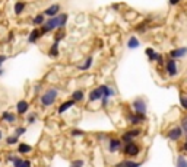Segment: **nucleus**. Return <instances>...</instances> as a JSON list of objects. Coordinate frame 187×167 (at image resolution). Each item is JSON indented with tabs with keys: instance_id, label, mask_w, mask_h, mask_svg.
Wrapping results in <instances>:
<instances>
[{
	"instance_id": "nucleus-10",
	"label": "nucleus",
	"mask_w": 187,
	"mask_h": 167,
	"mask_svg": "<svg viewBox=\"0 0 187 167\" xmlns=\"http://www.w3.org/2000/svg\"><path fill=\"white\" fill-rule=\"evenodd\" d=\"M168 55H170L171 60L184 58V57L187 55V48H186V47H181V48H175V50H171Z\"/></svg>"
},
{
	"instance_id": "nucleus-15",
	"label": "nucleus",
	"mask_w": 187,
	"mask_h": 167,
	"mask_svg": "<svg viewBox=\"0 0 187 167\" xmlns=\"http://www.w3.org/2000/svg\"><path fill=\"white\" fill-rule=\"evenodd\" d=\"M139 161H132V160H123V161H120V163H117L114 167H140Z\"/></svg>"
},
{
	"instance_id": "nucleus-8",
	"label": "nucleus",
	"mask_w": 187,
	"mask_h": 167,
	"mask_svg": "<svg viewBox=\"0 0 187 167\" xmlns=\"http://www.w3.org/2000/svg\"><path fill=\"white\" fill-rule=\"evenodd\" d=\"M165 71L167 74L170 76V77H174V76H177V73H179V68H177V63H175V60H168L165 63Z\"/></svg>"
},
{
	"instance_id": "nucleus-13",
	"label": "nucleus",
	"mask_w": 187,
	"mask_h": 167,
	"mask_svg": "<svg viewBox=\"0 0 187 167\" xmlns=\"http://www.w3.org/2000/svg\"><path fill=\"white\" fill-rule=\"evenodd\" d=\"M104 97V95H102V90L101 87H97L94 89V90H91L89 93V102H95V100H99Z\"/></svg>"
},
{
	"instance_id": "nucleus-29",
	"label": "nucleus",
	"mask_w": 187,
	"mask_h": 167,
	"mask_svg": "<svg viewBox=\"0 0 187 167\" xmlns=\"http://www.w3.org/2000/svg\"><path fill=\"white\" fill-rule=\"evenodd\" d=\"M18 138L19 137H16V135H10V137H8L6 138V142H8V145H13V144H16L18 142Z\"/></svg>"
},
{
	"instance_id": "nucleus-35",
	"label": "nucleus",
	"mask_w": 187,
	"mask_h": 167,
	"mask_svg": "<svg viewBox=\"0 0 187 167\" xmlns=\"http://www.w3.org/2000/svg\"><path fill=\"white\" fill-rule=\"evenodd\" d=\"M22 163H24V159H21V157H16V159H15V161H13V167H21Z\"/></svg>"
},
{
	"instance_id": "nucleus-4",
	"label": "nucleus",
	"mask_w": 187,
	"mask_h": 167,
	"mask_svg": "<svg viewBox=\"0 0 187 167\" xmlns=\"http://www.w3.org/2000/svg\"><path fill=\"white\" fill-rule=\"evenodd\" d=\"M140 135V130H137V128H135V130H130V131H126V132L121 135V141L124 142V144H129V142H133V140L136 137H139Z\"/></svg>"
},
{
	"instance_id": "nucleus-26",
	"label": "nucleus",
	"mask_w": 187,
	"mask_h": 167,
	"mask_svg": "<svg viewBox=\"0 0 187 167\" xmlns=\"http://www.w3.org/2000/svg\"><path fill=\"white\" fill-rule=\"evenodd\" d=\"M32 23H34V25H44V23H45V15H37V16L32 19Z\"/></svg>"
},
{
	"instance_id": "nucleus-22",
	"label": "nucleus",
	"mask_w": 187,
	"mask_h": 167,
	"mask_svg": "<svg viewBox=\"0 0 187 167\" xmlns=\"http://www.w3.org/2000/svg\"><path fill=\"white\" fill-rule=\"evenodd\" d=\"M85 99V95H83V90H75V92L72 93V100H75V102H82V100Z\"/></svg>"
},
{
	"instance_id": "nucleus-17",
	"label": "nucleus",
	"mask_w": 187,
	"mask_h": 167,
	"mask_svg": "<svg viewBox=\"0 0 187 167\" xmlns=\"http://www.w3.org/2000/svg\"><path fill=\"white\" fill-rule=\"evenodd\" d=\"M75 103H76L75 100H67V102H64V103L60 105V106H59V111H57V112H59L60 115H61V113H64L66 111H67V109L72 108V106H73Z\"/></svg>"
},
{
	"instance_id": "nucleus-42",
	"label": "nucleus",
	"mask_w": 187,
	"mask_h": 167,
	"mask_svg": "<svg viewBox=\"0 0 187 167\" xmlns=\"http://www.w3.org/2000/svg\"><path fill=\"white\" fill-rule=\"evenodd\" d=\"M40 87H41V86H40V84H37V86L34 87V92H35V93H38V92H40Z\"/></svg>"
},
{
	"instance_id": "nucleus-43",
	"label": "nucleus",
	"mask_w": 187,
	"mask_h": 167,
	"mask_svg": "<svg viewBox=\"0 0 187 167\" xmlns=\"http://www.w3.org/2000/svg\"><path fill=\"white\" fill-rule=\"evenodd\" d=\"M3 138V132H2V130H0V140Z\"/></svg>"
},
{
	"instance_id": "nucleus-31",
	"label": "nucleus",
	"mask_w": 187,
	"mask_h": 167,
	"mask_svg": "<svg viewBox=\"0 0 187 167\" xmlns=\"http://www.w3.org/2000/svg\"><path fill=\"white\" fill-rule=\"evenodd\" d=\"M25 132H26L25 126H19V128H16V130H15V135H16V137H21V135H24Z\"/></svg>"
},
{
	"instance_id": "nucleus-28",
	"label": "nucleus",
	"mask_w": 187,
	"mask_h": 167,
	"mask_svg": "<svg viewBox=\"0 0 187 167\" xmlns=\"http://www.w3.org/2000/svg\"><path fill=\"white\" fill-rule=\"evenodd\" d=\"M177 167H187V157L180 154L177 157Z\"/></svg>"
},
{
	"instance_id": "nucleus-11",
	"label": "nucleus",
	"mask_w": 187,
	"mask_h": 167,
	"mask_svg": "<svg viewBox=\"0 0 187 167\" xmlns=\"http://www.w3.org/2000/svg\"><path fill=\"white\" fill-rule=\"evenodd\" d=\"M28 109H29V103L26 102V100H19L16 105V112L19 115H25L28 112Z\"/></svg>"
},
{
	"instance_id": "nucleus-27",
	"label": "nucleus",
	"mask_w": 187,
	"mask_h": 167,
	"mask_svg": "<svg viewBox=\"0 0 187 167\" xmlns=\"http://www.w3.org/2000/svg\"><path fill=\"white\" fill-rule=\"evenodd\" d=\"M26 7V4L24 3V2H18V3H15V13L16 15H21L24 10H25Z\"/></svg>"
},
{
	"instance_id": "nucleus-12",
	"label": "nucleus",
	"mask_w": 187,
	"mask_h": 167,
	"mask_svg": "<svg viewBox=\"0 0 187 167\" xmlns=\"http://www.w3.org/2000/svg\"><path fill=\"white\" fill-rule=\"evenodd\" d=\"M60 4H53V6H50L48 9H45V12H44V15L45 16H48V17H54V16H57L59 15V12H60Z\"/></svg>"
},
{
	"instance_id": "nucleus-9",
	"label": "nucleus",
	"mask_w": 187,
	"mask_h": 167,
	"mask_svg": "<svg viewBox=\"0 0 187 167\" xmlns=\"http://www.w3.org/2000/svg\"><path fill=\"white\" fill-rule=\"evenodd\" d=\"M145 119H146V115H139V113H135V112L127 115V121L132 125H139V124L145 122Z\"/></svg>"
},
{
	"instance_id": "nucleus-20",
	"label": "nucleus",
	"mask_w": 187,
	"mask_h": 167,
	"mask_svg": "<svg viewBox=\"0 0 187 167\" xmlns=\"http://www.w3.org/2000/svg\"><path fill=\"white\" fill-rule=\"evenodd\" d=\"M59 44H60V42L54 41V42H53V45L50 47V50H48V54H50L51 58H56V57L59 55Z\"/></svg>"
},
{
	"instance_id": "nucleus-3",
	"label": "nucleus",
	"mask_w": 187,
	"mask_h": 167,
	"mask_svg": "<svg viewBox=\"0 0 187 167\" xmlns=\"http://www.w3.org/2000/svg\"><path fill=\"white\" fill-rule=\"evenodd\" d=\"M133 111H135V113H139V115H146V102H145L143 99H135L133 100Z\"/></svg>"
},
{
	"instance_id": "nucleus-37",
	"label": "nucleus",
	"mask_w": 187,
	"mask_h": 167,
	"mask_svg": "<svg viewBox=\"0 0 187 167\" xmlns=\"http://www.w3.org/2000/svg\"><path fill=\"white\" fill-rule=\"evenodd\" d=\"M21 167H31V161L29 160H24V163H22Z\"/></svg>"
},
{
	"instance_id": "nucleus-2",
	"label": "nucleus",
	"mask_w": 187,
	"mask_h": 167,
	"mask_svg": "<svg viewBox=\"0 0 187 167\" xmlns=\"http://www.w3.org/2000/svg\"><path fill=\"white\" fill-rule=\"evenodd\" d=\"M123 153H124V155H127V157H136V155H139V153H140V145L136 144L135 141L129 142V144H124Z\"/></svg>"
},
{
	"instance_id": "nucleus-36",
	"label": "nucleus",
	"mask_w": 187,
	"mask_h": 167,
	"mask_svg": "<svg viewBox=\"0 0 187 167\" xmlns=\"http://www.w3.org/2000/svg\"><path fill=\"white\" fill-rule=\"evenodd\" d=\"M181 128L184 130V132H187V116L184 118L183 121H181Z\"/></svg>"
},
{
	"instance_id": "nucleus-25",
	"label": "nucleus",
	"mask_w": 187,
	"mask_h": 167,
	"mask_svg": "<svg viewBox=\"0 0 187 167\" xmlns=\"http://www.w3.org/2000/svg\"><path fill=\"white\" fill-rule=\"evenodd\" d=\"M92 61H94V58L92 57H88V58L85 60V63L82 64V66H79V70H89L91 68V66H92Z\"/></svg>"
},
{
	"instance_id": "nucleus-38",
	"label": "nucleus",
	"mask_w": 187,
	"mask_h": 167,
	"mask_svg": "<svg viewBox=\"0 0 187 167\" xmlns=\"http://www.w3.org/2000/svg\"><path fill=\"white\" fill-rule=\"evenodd\" d=\"M101 103H102V106L105 108L107 105H108V97H102V99H101Z\"/></svg>"
},
{
	"instance_id": "nucleus-32",
	"label": "nucleus",
	"mask_w": 187,
	"mask_h": 167,
	"mask_svg": "<svg viewBox=\"0 0 187 167\" xmlns=\"http://www.w3.org/2000/svg\"><path fill=\"white\" fill-rule=\"evenodd\" d=\"M37 113H29V115H28V118H26V121H28V124H34L35 121H37Z\"/></svg>"
},
{
	"instance_id": "nucleus-30",
	"label": "nucleus",
	"mask_w": 187,
	"mask_h": 167,
	"mask_svg": "<svg viewBox=\"0 0 187 167\" xmlns=\"http://www.w3.org/2000/svg\"><path fill=\"white\" fill-rule=\"evenodd\" d=\"M180 106L187 111V96H184V95H180Z\"/></svg>"
},
{
	"instance_id": "nucleus-5",
	"label": "nucleus",
	"mask_w": 187,
	"mask_h": 167,
	"mask_svg": "<svg viewBox=\"0 0 187 167\" xmlns=\"http://www.w3.org/2000/svg\"><path fill=\"white\" fill-rule=\"evenodd\" d=\"M183 134H184V130L181 126H174V128H171L167 132V137L170 138V141H179L180 138L183 137Z\"/></svg>"
},
{
	"instance_id": "nucleus-39",
	"label": "nucleus",
	"mask_w": 187,
	"mask_h": 167,
	"mask_svg": "<svg viewBox=\"0 0 187 167\" xmlns=\"http://www.w3.org/2000/svg\"><path fill=\"white\" fill-rule=\"evenodd\" d=\"M180 2H181V0H170V4L171 6H177Z\"/></svg>"
},
{
	"instance_id": "nucleus-1",
	"label": "nucleus",
	"mask_w": 187,
	"mask_h": 167,
	"mask_svg": "<svg viewBox=\"0 0 187 167\" xmlns=\"http://www.w3.org/2000/svg\"><path fill=\"white\" fill-rule=\"evenodd\" d=\"M57 96H59V89H56V87L47 89L45 92L43 93V96H41V105H43V106H51V105H54L56 100H57Z\"/></svg>"
},
{
	"instance_id": "nucleus-7",
	"label": "nucleus",
	"mask_w": 187,
	"mask_h": 167,
	"mask_svg": "<svg viewBox=\"0 0 187 167\" xmlns=\"http://www.w3.org/2000/svg\"><path fill=\"white\" fill-rule=\"evenodd\" d=\"M57 28V22H56V16L54 17H50V19H47V22L41 26V35H45L47 32H50V31L56 29Z\"/></svg>"
},
{
	"instance_id": "nucleus-19",
	"label": "nucleus",
	"mask_w": 187,
	"mask_h": 167,
	"mask_svg": "<svg viewBox=\"0 0 187 167\" xmlns=\"http://www.w3.org/2000/svg\"><path fill=\"white\" fill-rule=\"evenodd\" d=\"M99 87H101V90H102V95H104V97H108V99H110L111 96H114V95H115L114 90H113L110 86H107V84H102V86H99Z\"/></svg>"
},
{
	"instance_id": "nucleus-16",
	"label": "nucleus",
	"mask_w": 187,
	"mask_h": 167,
	"mask_svg": "<svg viewBox=\"0 0 187 167\" xmlns=\"http://www.w3.org/2000/svg\"><path fill=\"white\" fill-rule=\"evenodd\" d=\"M41 37V29H32L31 31V33H29V37H28V42L29 44H35V42L38 41V38Z\"/></svg>"
},
{
	"instance_id": "nucleus-23",
	"label": "nucleus",
	"mask_w": 187,
	"mask_h": 167,
	"mask_svg": "<svg viewBox=\"0 0 187 167\" xmlns=\"http://www.w3.org/2000/svg\"><path fill=\"white\" fill-rule=\"evenodd\" d=\"M2 119L6 121V122H9V124H15V122H16V116H15L13 113H10V112H3Z\"/></svg>"
},
{
	"instance_id": "nucleus-34",
	"label": "nucleus",
	"mask_w": 187,
	"mask_h": 167,
	"mask_svg": "<svg viewBox=\"0 0 187 167\" xmlns=\"http://www.w3.org/2000/svg\"><path fill=\"white\" fill-rule=\"evenodd\" d=\"M70 167H83V160H75V161H72Z\"/></svg>"
},
{
	"instance_id": "nucleus-41",
	"label": "nucleus",
	"mask_w": 187,
	"mask_h": 167,
	"mask_svg": "<svg viewBox=\"0 0 187 167\" xmlns=\"http://www.w3.org/2000/svg\"><path fill=\"white\" fill-rule=\"evenodd\" d=\"M181 148H183L184 151H187V135H186V142L183 144V147H181Z\"/></svg>"
},
{
	"instance_id": "nucleus-33",
	"label": "nucleus",
	"mask_w": 187,
	"mask_h": 167,
	"mask_svg": "<svg viewBox=\"0 0 187 167\" xmlns=\"http://www.w3.org/2000/svg\"><path fill=\"white\" fill-rule=\"evenodd\" d=\"M70 135H73V137H82V135H85V132L81 130H72L70 131Z\"/></svg>"
},
{
	"instance_id": "nucleus-18",
	"label": "nucleus",
	"mask_w": 187,
	"mask_h": 167,
	"mask_svg": "<svg viewBox=\"0 0 187 167\" xmlns=\"http://www.w3.org/2000/svg\"><path fill=\"white\" fill-rule=\"evenodd\" d=\"M145 54L148 55V58L151 60V61H158V58H159V55L157 51L153 50V48H146V51H145Z\"/></svg>"
},
{
	"instance_id": "nucleus-21",
	"label": "nucleus",
	"mask_w": 187,
	"mask_h": 167,
	"mask_svg": "<svg viewBox=\"0 0 187 167\" xmlns=\"http://www.w3.org/2000/svg\"><path fill=\"white\" fill-rule=\"evenodd\" d=\"M18 151H19L21 154H29L31 151H32V147H31L29 144L22 142V144H19V147H18Z\"/></svg>"
},
{
	"instance_id": "nucleus-14",
	"label": "nucleus",
	"mask_w": 187,
	"mask_h": 167,
	"mask_svg": "<svg viewBox=\"0 0 187 167\" xmlns=\"http://www.w3.org/2000/svg\"><path fill=\"white\" fill-rule=\"evenodd\" d=\"M56 22H57V28H59V29H63L64 25L67 23V15H66V13H59V15L56 16Z\"/></svg>"
},
{
	"instance_id": "nucleus-44",
	"label": "nucleus",
	"mask_w": 187,
	"mask_h": 167,
	"mask_svg": "<svg viewBox=\"0 0 187 167\" xmlns=\"http://www.w3.org/2000/svg\"><path fill=\"white\" fill-rule=\"evenodd\" d=\"M2 74H3V71H2V70H0V76H2Z\"/></svg>"
},
{
	"instance_id": "nucleus-6",
	"label": "nucleus",
	"mask_w": 187,
	"mask_h": 167,
	"mask_svg": "<svg viewBox=\"0 0 187 167\" xmlns=\"http://www.w3.org/2000/svg\"><path fill=\"white\" fill-rule=\"evenodd\" d=\"M121 148H123V141L119 140V138H111L110 141H108V147H107L108 153H117Z\"/></svg>"
},
{
	"instance_id": "nucleus-40",
	"label": "nucleus",
	"mask_w": 187,
	"mask_h": 167,
	"mask_svg": "<svg viewBox=\"0 0 187 167\" xmlns=\"http://www.w3.org/2000/svg\"><path fill=\"white\" fill-rule=\"evenodd\" d=\"M6 61V55H0V67H2V64Z\"/></svg>"
},
{
	"instance_id": "nucleus-24",
	"label": "nucleus",
	"mask_w": 187,
	"mask_h": 167,
	"mask_svg": "<svg viewBox=\"0 0 187 167\" xmlns=\"http://www.w3.org/2000/svg\"><path fill=\"white\" fill-rule=\"evenodd\" d=\"M139 45H140V42H139V39H137L136 37H130V38H129L127 47L130 48V50H135V48H137Z\"/></svg>"
}]
</instances>
